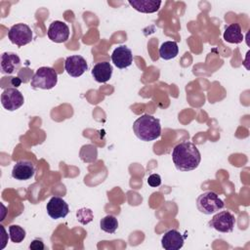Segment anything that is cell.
<instances>
[{"instance_id": "15", "label": "cell", "mask_w": 250, "mask_h": 250, "mask_svg": "<svg viewBox=\"0 0 250 250\" xmlns=\"http://www.w3.org/2000/svg\"><path fill=\"white\" fill-rule=\"evenodd\" d=\"M112 70V66L108 62H101L94 65L91 73L97 82L105 83L111 78Z\"/></svg>"}, {"instance_id": "18", "label": "cell", "mask_w": 250, "mask_h": 250, "mask_svg": "<svg viewBox=\"0 0 250 250\" xmlns=\"http://www.w3.org/2000/svg\"><path fill=\"white\" fill-rule=\"evenodd\" d=\"M179 47L176 41H165L159 48V56L161 59L169 61L177 57Z\"/></svg>"}, {"instance_id": "17", "label": "cell", "mask_w": 250, "mask_h": 250, "mask_svg": "<svg viewBox=\"0 0 250 250\" xmlns=\"http://www.w3.org/2000/svg\"><path fill=\"white\" fill-rule=\"evenodd\" d=\"M224 39L232 44H239L243 41V34L239 23H231L228 25L224 32Z\"/></svg>"}, {"instance_id": "6", "label": "cell", "mask_w": 250, "mask_h": 250, "mask_svg": "<svg viewBox=\"0 0 250 250\" xmlns=\"http://www.w3.org/2000/svg\"><path fill=\"white\" fill-rule=\"evenodd\" d=\"M235 225V217L229 211H221L209 221V227L223 233L231 232Z\"/></svg>"}, {"instance_id": "10", "label": "cell", "mask_w": 250, "mask_h": 250, "mask_svg": "<svg viewBox=\"0 0 250 250\" xmlns=\"http://www.w3.org/2000/svg\"><path fill=\"white\" fill-rule=\"evenodd\" d=\"M47 35L49 39L56 43H63L69 37V27L61 21H54L48 28Z\"/></svg>"}, {"instance_id": "21", "label": "cell", "mask_w": 250, "mask_h": 250, "mask_svg": "<svg viewBox=\"0 0 250 250\" xmlns=\"http://www.w3.org/2000/svg\"><path fill=\"white\" fill-rule=\"evenodd\" d=\"M76 216H77V220L83 225H86L93 220V212L91 211V209H88V208L79 209L76 213Z\"/></svg>"}, {"instance_id": "7", "label": "cell", "mask_w": 250, "mask_h": 250, "mask_svg": "<svg viewBox=\"0 0 250 250\" xmlns=\"http://www.w3.org/2000/svg\"><path fill=\"white\" fill-rule=\"evenodd\" d=\"M24 103L22 94L17 88H7L1 94V104L8 111H15Z\"/></svg>"}, {"instance_id": "2", "label": "cell", "mask_w": 250, "mask_h": 250, "mask_svg": "<svg viewBox=\"0 0 250 250\" xmlns=\"http://www.w3.org/2000/svg\"><path fill=\"white\" fill-rule=\"evenodd\" d=\"M133 131L136 137L143 142L154 141L161 135L160 121L150 114H144L135 120Z\"/></svg>"}, {"instance_id": "24", "label": "cell", "mask_w": 250, "mask_h": 250, "mask_svg": "<svg viewBox=\"0 0 250 250\" xmlns=\"http://www.w3.org/2000/svg\"><path fill=\"white\" fill-rule=\"evenodd\" d=\"M0 228H1V230L3 231V234H2V237H3L2 242H3V244H2V246L0 247V249H3V248L5 247V245H6V242H7V234H6V230H5V229H4V227H3L2 225L0 226Z\"/></svg>"}, {"instance_id": "1", "label": "cell", "mask_w": 250, "mask_h": 250, "mask_svg": "<svg viewBox=\"0 0 250 250\" xmlns=\"http://www.w3.org/2000/svg\"><path fill=\"white\" fill-rule=\"evenodd\" d=\"M172 159L177 170L188 172L198 167L201 155L194 144L191 142H182L173 148Z\"/></svg>"}, {"instance_id": "25", "label": "cell", "mask_w": 250, "mask_h": 250, "mask_svg": "<svg viewBox=\"0 0 250 250\" xmlns=\"http://www.w3.org/2000/svg\"><path fill=\"white\" fill-rule=\"evenodd\" d=\"M11 83H12V86H14L15 88L19 87L21 83V80L20 79V77H12L11 79Z\"/></svg>"}, {"instance_id": "4", "label": "cell", "mask_w": 250, "mask_h": 250, "mask_svg": "<svg viewBox=\"0 0 250 250\" xmlns=\"http://www.w3.org/2000/svg\"><path fill=\"white\" fill-rule=\"evenodd\" d=\"M196 206L201 213L211 215L222 210L225 207V203L216 192L208 190L197 197Z\"/></svg>"}, {"instance_id": "9", "label": "cell", "mask_w": 250, "mask_h": 250, "mask_svg": "<svg viewBox=\"0 0 250 250\" xmlns=\"http://www.w3.org/2000/svg\"><path fill=\"white\" fill-rule=\"evenodd\" d=\"M46 210L48 215L54 220L64 218L69 212L67 203L60 196L51 197L46 205Z\"/></svg>"}, {"instance_id": "23", "label": "cell", "mask_w": 250, "mask_h": 250, "mask_svg": "<svg viewBox=\"0 0 250 250\" xmlns=\"http://www.w3.org/2000/svg\"><path fill=\"white\" fill-rule=\"evenodd\" d=\"M29 248L31 250H43V249H45V245H44V242L42 239L35 238L31 241Z\"/></svg>"}, {"instance_id": "13", "label": "cell", "mask_w": 250, "mask_h": 250, "mask_svg": "<svg viewBox=\"0 0 250 250\" xmlns=\"http://www.w3.org/2000/svg\"><path fill=\"white\" fill-rule=\"evenodd\" d=\"M185 236L177 229L167 230L161 238V245L165 250H179L184 246Z\"/></svg>"}, {"instance_id": "3", "label": "cell", "mask_w": 250, "mask_h": 250, "mask_svg": "<svg viewBox=\"0 0 250 250\" xmlns=\"http://www.w3.org/2000/svg\"><path fill=\"white\" fill-rule=\"evenodd\" d=\"M58 73L56 70L49 66L39 67L31 77L30 86L33 89L50 90L57 85Z\"/></svg>"}, {"instance_id": "12", "label": "cell", "mask_w": 250, "mask_h": 250, "mask_svg": "<svg viewBox=\"0 0 250 250\" xmlns=\"http://www.w3.org/2000/svg\"><path fill=\"white\" fill-rule=\"evenodd\" d=\"M111 61L113 64L120 69L130 66L133 62V54L131 49L125 45L116 47L111 54Z\"/></svg>"}, {"instance_id": "22", "label": "cell", "mask_w": 250, "mask_h": 250, "mask_svg": "<svg viewBox=\"0 0 250 250\" xmlns=\"http://www.w3.org/2000/svg\"><path fill=\"white\" fill-rule=\"evenodd\" d=\"M147 184L152 188L159 187L161 185V177L158 174H151L147 178Z\"/></svg>"}, {"instance_id": "14", "label": "cell", "mask_w": 250, "mask_h": 250, "mask_svg": "<svg viewBox=\"0 0 250 250\" xmlns=\"http://www.w3.org/2000/svg\"><path fill=\"white\" fill-rule=\"evenodd\" d=\"M21 66L20 57L13 52H5L0 58V68L3 74H12Z\"/></svg>"}, {"instance_id": "11", "label": "cell", "mask_w": 250, "mask_h": 250, "mask_svg": "<svg viewBox=\"0 0 250 250\" xmlns=\"http://www.w3.org/2000/svg\"><path fill=\"white\" fill-rule=\"evenodd\" d=\"M35 174L34 164L27 159H21L13 167L12 177L18 181H26Z\"/></svg>"}, {"instance_id": "8", "label": "cell", "mask_w": 250, "mask_h": 250, "mask_svg": "<svg viewBox=\"0 0 250 250\" xmlns=\"http://www.w3.org/2000/svg\"><path fill=\"white\" fill-rule=\"evenodd\" d=\"M64 69L71 77H79L88 69V64L83 57L73 55L65 59Z\"/></svg>"}, {"instance_id": "5", "label": "cell", "mask_w": 250, "mask_h": 250, "mask_svg": "<svg viewBox=\"0 0 250 250\" xmlns=\"http://www.w3.org/2000/svg\"><path fill=\"white\" fill-rule=\"evenodd\" d=\"M33 33L31 28L25 23H16L8 31V38L10 41L19 46H24L32 41Z\"/></svg>"}, {"instance_id": "19", "label": "cell", "mask_w": 250, "mask_h": 250, "mask_svg": "<svg viewBox=\"0 0 250 250\" xmlns=\"http://www.w3.org/2000/svg\"><path fill=\"white\" fill-rule=\"evenodd\" d=\"M101 229L107 233H114L118 228V221L113 215H106L100 222Z\"/></svg>"}, {"instance_id": "20", "label": "cell", "mask_w": 250, "mask_h": 250, "mask_svg": "<svg viewBox=\"0 0 250 250\" xmlns=\"http://www.w3.org/2000/svg\"><path fill=\"white\" fill-rule=\"evenodd\" d=\"M25 230L18 225H11L9 227V236L14 243H21L25 238Z\"/></svg>"}, {"instance_id": "16", "label": "cell", "mask_w": 250, "mask_h": 250, "mask_svg": "<svg viewBox=\"0 0 250 250\" xmlns=\"http://www.w3.org/2000/svg\"><path fill=\"white\" fill-rule=\"evenodd\" d=\"M129 4L138 12L145 13V14H151V13H155L159 10L161 1H159V0H130Z\"/></svg>"}]
</instances>
